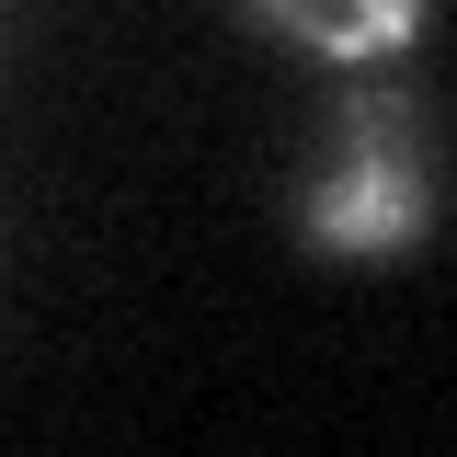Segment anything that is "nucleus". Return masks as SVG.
<instances>
[{
  "label": "nucleus",
  "mask_w": 457,
  "mask_h": 457,
  "mask_svg": "<svg viewBox=\"0 0 457 457\" xmlns=\"http://www.w3.org/2000/svg\"><path fill=\"white\" fill-rule=\"evenodd\" d=\"M435 206H446V114H435V92H411L378 57L320 114V149L297 183V240L343 252V263H389V252L435 240Z\"/></svg>",
  "instance_id": "nucleus-1"
},
{
  "label": "nucleus",
  "mask_w": 457,
  "mask_h": 457,
  "mask_svg": "<svg viewBox=\"0 0 457 457\" xmlns=\"http://www.w3.org/2000/svg\"><path fill=\"white\" fill-rule=\"evenodd\" d=\"M252 35H275L297 57H332V69H378V57H411L435 0H228Z\"/></svg>",
  "instance_id": "nucleus-2"
}]
</instances>
